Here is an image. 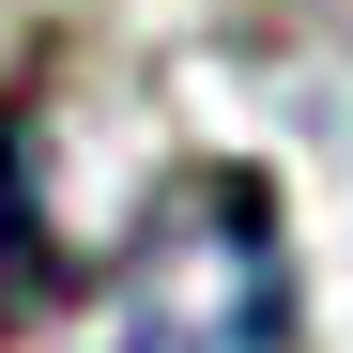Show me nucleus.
<instances>
[{
	"instance_id": "obj_1",
	"label": "nucleus",
	"mask_w": 353,
	"mask_h": 353,
	"mask_svg": "<svg viewBox=\"0 0 353 353\" xmlns=\"http://www.w3.org/2000/svg\"><path fill=\"white\" fill-rule=\"evenodd\" d=\"M108 353H292V230L246 154H200L139 200Z\"/></svg>"
},
{
	"instance_id": "obj_2",
	"label": "nucleus",
	"mask_w": 353,
	"mask_h": 353,
	"mask_svg": "<svg viewBox=\"0 0 353 353\" xmlns=\"http://www.w3.org/2000/svg\"><path fill=\"white\" fill-rule=\"evenodd\" d=\"M46 292H62V246L31 215V108H0V323H31Z\"/></svg>"
}]
</instances>
